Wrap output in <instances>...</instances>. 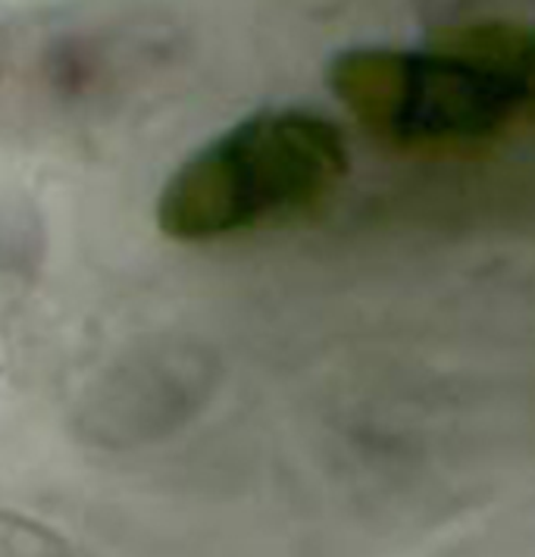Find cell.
I'll use <instances>...</instances> for the list:
<instances>
[{
	"mask_svg": "<svg viewBox=\"0 0 535 557\" xmlns=\"http://www.w3.org/2000/svg\"><path fill=\"white\" fill-rule=\"evenodd\" d=\"M348 173L338 126L301 107L260 110L191 153L166 178L157 226L173 242H220L298 223Z\"/></svg>",
	"mask_w": 535,
	"mask_h": 557,
	"instance_id": "obj_1",
	"label": "cell"
},
{
	"mask_svg": "<svg viewBox=\"0 0 535 557\" xmlns=\"http://www.w3.org/2000/svg\"><path fill=\"white\" fill-rule=\"evenodd\" d=\"M329 88L376 141L405 153L488 151L523 120L501 78L433 45L341 51L329 63Z\"/></svg>",
	"mask_w": 535,
	"mask_h": 557,
	"instance_id": "obj_2",
	"label": "cell"
},
{
	"mask_svg": "<svg viewBox=\"0 0 535 557\" xmlns=\"http://www.w3.org/2000/svg\"><path fill=\"white\" fill-rule=\"evenodd\" d=\"M433 48L460 53L505 82L523 120L535 123V26L517 20H473L433 32Z\"/></svg>",
	"mask_w": 535,
	"mask_h": 557,
	"instance_id": "obj_3",
	"label": "cell"
}]
</instances>
